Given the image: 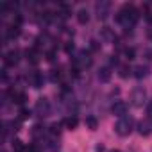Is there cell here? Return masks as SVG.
<instances>
[{
	"mask_svg": "<svg viewBox=\"0 0 152 152\" xmlns=\"http://www.w3.org/2000/svg\"><path fill=\"white\" fill-rule=\"evenodd\" d=\"M27 152H41V148H39V145H38V143H32V145H29V147H27Z\"/></svg>",
	"mask_w": 152,
	"mask_h": 152,
	"instance_id": "obj_25",
	"label": "cell"
},
{
	"mask_svg": "<svg viewBox=\"0 0 152 152\" xmlns=\"http://www.w3.org/2000/svg\"><path fill=\"white\" fill-rule=\"evenodd\" d=\"M147 113H148V118H150V120H152V104H150V106H148V111H147Z\"/></svg>",
	"mask_w": 152,
	"mask_h": 152,
	"instance_id": "obj_31",
	"label": "cell"
},
{
	"mask_svg": "<svg viewBox=\"0 0 152 152\" xmlns=\"http://www.w3.org/2000/svg\"><path fill=\"white\" fill-rule=\"evenodd\" d=\"M25 100H27V95L25 93H13V102H16V104L22 106Z\"/></svg>",
	"mask_w": 152,
	"mask_h": 152,
	"instance_id": "obj_19",
	"label": "cell"
},
{
	"mask_svg": "<svg viewBox=\"0 0 152 152\" xmlns=\"http://www.w3.org/2000/svg\"><path fill=\"white\" fill-rule=\"evenodd\" d=\"M54 56H56V52H54V50L47 52V59H48V61H54Z\"/></svg>",
	"mask_w": 152,
	"mask_h": 152,
	"instance_id": "obj_29",
	"label": "cell"
},
{
	"mask_svg": "<svg viewBox=\"0 0 152 152\" xmlns=\"http://www.w3.org/2000/svg\"><path fill=\"white\" fill-rule=\"evenodd\" d=\"M20 36V27L18 25H13L7 29V39H13V38H18Z\"/></svg>",
	"mask_w": 152,
	"mask_h": 152,
	"instance_id": "obj_18",
	"label": "cell"
},
{
	"mask_svg": "<svg viewBox=\"0 0 152 152\" xmlns=\"http://www.w3.org/2000/svg\"><path fill=\"white\" fill-rule=\"evenodd\" d=\"M134 56H136L134 48H125V57H127L129 61H132V59H134Z\"/></svg>",
	"mask_w": 152,
	"mask_h": 152,
	"instance_id": "obj_24",
	"label": "cell"
},
{
	"mask_svg": "<svg viewBox=\"0 0 152 152\" xmlns=\"http://www.w3.org/2000/svg\"><path fill=\"white\" fill-rule=\"evenodd\" d=\"M95 15L99 20H106L111 15V2L109 0H100L95 4Z\"/></svg>",
	"mask_w": 152,
	"mask_h": 152,
	"instance_id": "obj_5",
	"label": "cell"
},
{
	"mask_svg": "<svg viewBox=\"0 0 152 152\" xmlns=\"http://www.w3.org/2000/svg\"><path fill=\"white\" fill-rule=\"evenodd\" d=\"M31 116V111L29 109H20V118L22 120H25V118H29Z\"/></svg>",
	"mask_w": 152,
	"mask_h": 152,
	"instance_id": "obj_26",
	"label": "cell"
},
{
	"mask_svg": "<svg viewBox=\"0 0 152 152\" xmlns=\"http://www.w3.org/2000/svg\"><path fill=\"white\" fill-rule=\"evenodd\" d=\"M132 127H134V118L131 115H125L118 118V122L115 124V132L118 136H129L132 132Z\"/></svg>",
	"mask_w": 152,
	"mask_h": 152,
	"instance_id": "obj_2",
	"label": "cell"
},
{
	"mask_svg": "<svg viewBox=\"0 0 152 152\" xmlns=\"http://www.w3.org/2000/svg\"><path fill=\"white\" fill-rule=\"evenodd\" d=\"M48 132H50L52 136H59V132H61V124H52V125L48 127Z\"/></svg>",
	"mask_w": 152,
	"mask_h": 152,
	"instance_id": "obj_20",
	"label": "cell"
},
{
	"mask_svg": "<svg viewBox=\"0 0 152 152\" xmlns=\"http://www.w3.org/2000/svg\"><path fill=\"white\" fill-rule=\"evenodd\" d=\"M111 64H115V66L118 64V57L116 56H111Z\"/></svg>",
	"mask_w": 152,
	"mask_h": 152,
	"instance_id": "obj_30",
	"label": "cell"
},
{
	"mask_svg": "<svg viewBox=\"0 0 152 152\" xmlns=\"http://www.w3.org/2000/svg\"><path fill=\"white\" fill-rule=\"evenodd\" d=\"M18 61H20V50H9L4 57V63L7 66H15V64H18Z\"/></svg>",
	"mask_w": 152,
	"mask_h": 152,
	"instance_id": "obj_8",
	"label": "cell"
},
{
	"mask_svg": "<svg viewBox=\"0 0 152 152\" xmlns=\"http://www.w3.org/2000/svg\"><path fill=\"white\" fill-rule=\"evenodd\" d=\"M113 152H118V150H113Z\"/></svg>",
	"mask_w": 152,
	"mask_h": 152,
	"instance_id": "obj_32",
	"label": "cell"
},
{
	"mask_svg": "<svg viewBox=\"0 0 152 152\" xmlns=\"http://www.w3.org/2000/svg\"><path fill=\"white\" fill-rule=\"evenodd\" d=\"M45 134H47V129H45L43 125H39V124H38V125H34V127H32V138H34V140H43V136H45Z\"/></svg>",
	"mask_w": 152,
	"mask_h": 152,
	"instance_id": "obj_13",
	"label": "cell"
},
{
	"mask_svg": "<svg viewBox=\"0 0 152 152\" xmlns=\"http://www.w3.org/2000/svg\"><path fill=\"white\" fill-rule=\"evenodd\" d=\"M31 81H32V86H34L36 90H39V88L43 86V73H41V72H34L32 77H31Z\"/></svg>",
	"mask_w": 152,
	"mask_h": 152,
	"instance_id": "obj_12",
	"label": "cell"
},
{
	"mask_svg": "<svg viewBox=\"0 0 152 152\" xmlns=\"http://www.w3.org/2000/svg\"><path fill=\"white\" fill-rule=\"evenodd\" d=\"M138 18H140V13H138V9H136L134 6H131V4L122 6V9H120L118 15H116V22H118L120 25H124L125 29H132V27L136 25Z\"/></svg>",
	"mask_w": 152,
	"mask_h": 152,
	"instance_id": "obj_1",
	"label": "cell"
},
{
	"mask_svg": "<svg viewBox=\"0 0 152 152\" xmlns=\"http://www.w3.org/2000/svg\"><path fill=\"white\" fill-rule=\"evenodd\" d=\"M90 48H91L93 52H95V50H99V48H100V45H99V41H95V39H93V41H90Z\"/></svg>",
	"mask_w": 152,
	"mask_h": 152,
	"instance_id": "obj_27",
	"label": "cell"
},
{
	"mask_svg": "<svg viewBox=\"0 0 152 152\" xmlns=\"http://www.w3.org/2000/svg\"><path fill=\"white\" fill-rule=\"evenodd\" d=\"M77 22H79V23H83V25H84V23H88V22H90V13H88L86 9H81V11L77 13Z\"/></svg>",
	"mask_w": 152,
	"mask_h": 152,
	"instance_id": "obj_16",
	"label": "cell"
},
{
	"mask_svg": "<svg viewBox=\"0 0 152 152\" xmlns=\"http://www.w3.org/2000/svg\"><path fill=\"white\" fill-rule=\"evenodd\" d=\"M13 150H15V152H23V150H27V148L23 147V143H22L20 140H13Z\"/></svg>",
	"mask_w": 152,
	"mask_h": 152,
	"instance_id": "obj_21",
	"label": "cell"
},
{
	"mask_svg": "<svg viewBox=\"0 0 152 152\" xmlns=\"http://www.w3.org/2000/svg\"><path fill=\"white\" fill-rule=\"evenodd\" d=\"M64 50H66V52L70 54V52L73 50V43H72V41H70V43H66V47H64Z\"/></svg>",
	"mask_w": 152,
	"mask_h": 152,
	"instance_id": "obj_28",
	"label": "cell"
},
{
	"mask_svg": "<svg viewBox=\"0 0 152 152\" xmlns=\"http://www.w3.org/2000/svg\"><path fill=\"white\" fill-rule=\"evenodd\" d=\"M129 73H131V68H129L127 64H122V66H120V77H122V79H127Z\"/></svg>",
	"mask_w": 152,
	"mask_h": 152,
	"instance_id": "obj_22",
	"label": "cell"
},
{
	"mask_svg": "<svg viewBox=\"0 0 152 152\" xmlns=\"http://www.w3.org/2000/svg\"><path fill=\"white\" fill-rule=\"evenodd\" d=\"M91 63H93V59H91V56H90V52H79V56L75 57V61H73V64L75 66H79V68H88V66H91Z\"/></svg>",
	"mask_w": 152,
	"mask_h": 152,
	"instance_id": "obj_6",
	"label": "cell"
},
{
	"mask_svg": "<svg viewBox=\"0 0 152 152\" xmlns=\"http://www.w3.org/2000/svg\"><path fill=\"white\" fill-rule=\"evenodd\" d=\"M127 109H129V106H127L124 100H116V102L113 104V107H111V113H113L115 116L122 118V116H125V115H127Z\"/></svg>",
	"mask_w": 152,
	"mask_h": 152,
	"instance_id": "obj_7",
	"label": "cell"
},
{
	"mask_svg": "<svg viewBox=\"0 0 152 152\" xmlns=\"http://www.w3.org/2000/svg\"><path fill=\"white\" fill-rule=\"evenodd\" d=\"M138 132H140L141 136H148V134L152 132V120H150V118L141 120V122L138 124Z\"/></svg>",
	"mask_w": 152,
	"mask_h": 152,
	"instance_id": "obj_9",
	"label": "cell"
},
{
	"mask_svg": "<svg viewBox=\"0 0 152 152\" xmlns=\"http://www.w3.org/2000/svg\"><path fill=\"white\" fill-rule=\"evenodd\" d=\"M84 124H86V127H88L90 131H97V127H99V120H97L93 115H88L86 120H84Z\"/></svg>",
	"mask_w": 152,
	"mask_h": 152,
	"instance_id": "obj_15",
	"label": "cell"
},
{
	"mask_svg": "<svg viewBox=\"0 0 152 152\" xmlns=\"http://www.w3.org/2000/svg\"><path fill=\"white\" fill-rule=\"evenodd\" d=\"M77 118H75V116H68V118H64V122H63V125L66 127V129H75V127H77Z\"/></svg>",
	"mask_w": 152,
	"mask_h": 152,
	"instance_id": "obj_17",
	"label": "cell"
},
{
	"mask_svg": "<svg viewBox=\"0 0 152 152\" xmlns=\"http://www.w3.org/2000/svg\"><path fill=\"white\" fill-rule=\"evenodd\" d=\"M109 79H111V68L109 66H102L99 70V81L100 83H107Z\"/></svg>",
	"mask_w": 152,
	"mask_h": 152,
	"instance_id": "obj_11",
	"label": "cell"
},
{
	"mask_svg": "<svg viewBox=\"0 0 152 152\" xmlns=\"http://www.w3.org/2000/svg\"><path fill=\"white\" fill-rule=\"evenodd\" d=\"M50 111H52V106H50V100H48V99H38V100H36L34 113H36L39 118L50 116Z\"/></svg>",
	"mask_w": 152,
	"mask_h": 152,
	"instance_id": "obj_4",
	"label": "cell"
},
{
	"mask_svg": "<svg viewBox=\"0 0 152 152\" xmlns=\"http://www.w3.org/2000/svg\"><path fill=\"white\" fill-rule=\"evenodd\" d=\"M132 75H134L136 79H140V81L145 79L147 75H148V66H147V64H138V66L132 70Z\"/></svg>",
	"mask_w": 152,
	"mask_h": 152,
	"instance_id": "obj_10",
	"label": "cell"
},
{
	"mask_svg": "<svg viewBox=\"0 0 152 152\" xmlns=\"http://www.w3.org/2000/svg\"><path fill=\"white\" fill-rule=\"evenodd\" d=\"M27 56L31 57V63H34V64L39 61V54H38L36 50H29V52H27Z\"/></svg>",
	"mask_w": 152,
	"mask_h": 152,
	"instance_id": "obj_23",
	"label": "cell"
},
{
	"mask_svg": "<svg viewBox=\"0 0 152 152\" xmlns=\"http://www.w3.org/2000/svg\"><path fill=\"white\" fill-rule=\"evenodd\" d=\"M100 38L106 39V41H115V39H116L115 34H113V31H111L109 27H102V29H100Z\"/></svg>",
	"mask_w": 152,
	"mask_h": 152,
	"instance_id": "obj_14",
	"label": "cell"
},
{
	"mask_svg": "<svg viewBox=\"0 0 152 152\" xmlns=\"http://www.w3.org/2000/svg\"><path fill=\"white\" fill-rule=\"evenodd\" d=\"M131 104L134 107H143L147 104V91H145L143 86H136L131 91Z\"/></svg>",
	"mask_w": 152,
	"mask_h": 152,
	"instance_id": "obj_3",
	"label": "cell"
}]
</instances>
